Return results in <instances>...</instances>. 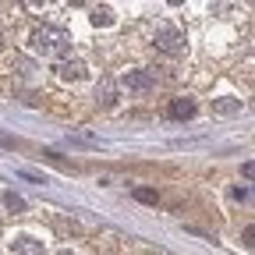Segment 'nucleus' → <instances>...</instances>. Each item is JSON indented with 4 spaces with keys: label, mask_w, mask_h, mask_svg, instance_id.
<instances>
[{
    "label": "nucleus",
    "mask_w": 255,
    "mask_h": 255,
    "mask_svg": "<svg viewBox=\"0 0 255 255\" xmlns=\"http://www.w3.org/2000/svg\"><path fill=\"white\" fill-rule=\"evenodd\" d=\"M195 100H174L170 103V117H177V121H188V117H195Z\"/></svg>",
    "instance_id": "6"
},
{
    "label": "nucleus",
    "mask_w": 255,
    "mask_h": 255,
    "mask_svg": "<svg viewBox=\"0 0 255 255\" xmlns=\"http://www.w3.org/2000/svg\"><path fill=\"white\" fill-rule=\"evenodd\" d=\"M92 21H96V25H110V21H114V11H110V7H96V11H92Z\"/></svg>",
    "instance_id": "9"
},
{
    "label": "nucleus",
    "mask_w": 255,
    "mask_h": 255,
    "mask_svg": "<svg viewBox=\"0 0 255 255\" xmlns=\"http://www.w3.org/2000/svg\"><path fill=\"white\" fill-rule=\"evenodd\" d=\"M124 89H128V92H152V75H145V71H128V75H124Z\"/></svg>",
    "instance_id": "3"
},
{
    "label": "nucleus",
    "mask_w": 255,
    "mask_h": 255,
    "mask_svg": "<svg viewBox=\"0 0 255 255\" xmlns=\"http://www.w3.org/2000/svg\"><path fill=\"white\" fill-rule=\"evenodd\" d=\"M82 71H85V68H82V60H64V64H60V78H64V82L82 78Z\"/></svg>",
    "instance_id": "7"
},
{
    "label": "nucleus",
    "mask_w": 255,
    "mask_h": 255,
    "mask_svg": "<svg viewBox=\"0 0 255 255\" xmlns=\"http://www.w3.org/2000/svg\"><path fill=\"white\" fill-rule=\"evenodd\" d=\"M11 255H43V241L21 234V238H14V241H11Z\"/></svg>",
    "instance_id": "4"
},
{
    "label": "nucleus",
    "mask_w": 255,
    "mask_h": 255,
    "mask_svg": "<svg viewBox=\"0 0 255 255\" xmlns=\"http://www.w3.org/2000/svg\"><path fill=\"white\" fill-rule=\"evenodd\" d=\"M213 110L223 117H234V114H241V100H220V103H213Z\"/></svg>",
    "instance_id": "8"
},
{
    "label": "nucleus",
    "mask_w": 255,
    "mask_h": 255,
    "mask_svg": "<svg viewBox=\"0 0 255 255\" xmlns=\"http://www.w3.org/2000/svg\"><path fill=\"white\" fill-rule=\"evenodd\" d=\"M57 255H71V252H57Z\"/></svg>",
    "instance_id": "12"
},
{
    "label": "nucleus",
    "mask_w": 255,
    "mask_h": 255,
    "mask_svg": "<svg viewBox=\"0 0 255 255\" xmlns=\"http://www.w3.org/2000/svg\"><path fill=\"white\" fill-rule=\"evenodd\" d=\"M4 202H7L11 209H25V199H21V195H14V191H7V195H4Z\"/></svg>",
    "instance_id": "10"
},
{
    "label": "nucleus",
    "mask_w": 255,
    "mask_h": 255,
    "mask_svg": "<svg viewBox=\"0 0 255 255\" xmlns=\"http://www.w3.org/2000/svg\"><path fill=\"white\" fill-rule=\"evenodd\" d=\"M96 103H103V107L117 103V82L114 78H103L100 85H96Z\"/></svg>",
    "instance_id": "5"
},
{
    "label": "nucleus",
    "mask_w": 255,
    "mask_h": 255,
    "mask_svg": "<svg viewBox=\"0 0 255 255\" xmlns=\"http://www.w3.org/2000/svg\"><path fill=\"white\" fill-rule=\"evenodd\" d=\"M135 199H142V202H156V191H149V188H135Z\"/></svg>",
    "instance_id": "11"
},
{
    "label": "nucleus",
    "mask_w": 255,
    "mask_h": 255,
    "mask_svg": "<svg viewBox=\"0 0 255 255\" xmlns=\"http://www.w3.org/2000/svg\"><path fill=\"white\" fill-rule=\"evenodd\" d=\"M156 46L163 50V53H170V57H177L184 50V36H181L177 28H170V25H159L156 28Z\"/></svg>",
    "instance_id": "2"
},
{
    "label": "nucleus",
    "mask_w": 255,
    "mask_h": 255,
    "mask_svg": "<svg viewBox=\"0 0 255 255\" xmlns=\"http://www.w3.org/2000/svg\"><path fill=\"white\" fill-rule=\"evenodd\" d=\"M68 46H71V36H68L64 28L46 25V28H36V32H32V50L43 53V57H64V53H68Z\"/></svg>",
    "instance_id": "1"
}]
</instances>
